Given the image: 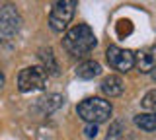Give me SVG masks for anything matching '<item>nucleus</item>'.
I'll list each match as a JSON object with an SVG mask.
<instances>
[{
	"mask_svg": "<svg viewBox=\"0 0 156 140\" xmlns=\"http://www.w3.org/2000/svg\"><path fill=\"white\" fill-rule=\"evenodd\" d=\"M22 29V16L12 4L0 6V39L10 41L20 33Z\"/></svg>",
	"mask_w": 156,
	"mask_h": 140,
	"instance_id": "obj_4",
	"label": "nucleus"
},
{
	"mask_svg": "<svg viewBox=\"0 0 156 140\" xmlns=\"http://www.w3.org/2000/svg\"><path fill=\"white\" fill-rule=\"evenodd\" d=\"M84 134H86V138H96L98 136V125L88 123V127L84 128Z\"/></svg>",
	"mask_w": 156,
	"mask_h": 140,
	"instance_id": "obj_15",
	"label": "nucleus"
},
{
	"mask_svg": "<svg viewBox=\"0 0 156 140\" xmlns=\"http://www.w3.org/2000/svg\"><path fill=\"white\" fill-rule=\"evenodd\" d=\"M105 59H107V62H109L111 68H115L119 72H129L135 66V55L131 51H127V49L117 47V45L107 47Z\"/></svg>",
	"mask_w": 156,
	"mask_h": 140,
	"instance_id": "obj_6",
	"label": "nucleus"
},
{
	"mask_svg": "<svg viewBox=\"0 0 156 140\" xmlns=\"http://www.w3.org/2000/svg\"><path fill=\"white\" fill-rule=\"evenodd\" d=\"M96 45H98L96 33L90 26H86V23H78V26L70 27V29L65 33V37H62V47L74 56L90 53Z\"/></svg>",
	"mask_w": 156,
	"mask_h": 140,
	"instance_id": "obj_1",
	"label": "nucleus"
},
{
	"mask_svg": "<svg viewBox=\"0 0 156 140\" xmlns=\"http://www.w3.org/2000/svg\"><path fill=\"white\" fill-rule=\"evenodd\" d=\"M45 70L41 66H27L18 74V88L20 91L27 94V91H37L45 88Z\"/></svg>",
	"mask_w": 156,
	"mask_h": 140,
	"instance_id": "obj_5",
	"label": "nucleus"
},
{
	"mask_svg": "<svg viewBox=\"0 0 156 140\" xmlns=\"http://www.w3.org/2000/svg\"><path fill=\"white\" fill-rule=\"evenodd\" d=\"M135 66L139 72L148 74V72L156 70V45L144 47L135 55Z\"/></svg>",
	"mask_w": 156,
	"mask_h": 140,
	"instance_id": "obj_7",
	"label": "nucleus"
},
{
	"mask_svg": "<svg viewBox=\"0 0 156 140\" xmlns=\"http://www.w3.org/2000/svg\"><path fill=\"white\" fill-rule=\"evenodd\" d=\"M41 103H43V109H45L47 113H51V111H55L57 107H61L62 97H61V95H49V97L41 99Z\"/></svg>",
	"mask_w": 156,
	"mask_h": 140,
	"instance_id": "obj_12",
	"label": "nucleus"
},
{
	"mask_svg": "<svg viewBox=\"0 0 156 140\" xmlns=\"http://www.w3.org/2000/svg\"><path fill=\"white\" fill-rule=\"evenodd\" d=\"M135 125L140 130L154 132V130H156V113H139L135 117Z\"/></svg>",
	"mask_w": 156,
	"mask_h": 140,
	"instance_id": "obj_11",
	"label": "nucleus"
},
{
	"mask_svg": "<svg viewBox=\"0 0 156 140\" xmlns=\"http://www.w3.org/2000/svg\"><path fill=\"white\" fill-rule=\"evenodd\" d=\"M4 82H6V78H4V72L0 70V88H2V86H4Z\"/></svg>",
	"mask_w": 156,
	"mask_h": 140,
	"instance_id": "obj_16",
	"label": "nucleus"
},
{
	"mask_svg": "<svg viewBox=\"0 0 156 140\" xmlns=\"http://www.w3.org/2000/svg\"><path fill=\"white\" fill-rule=\"evenodd\" d=\"M76 4L78 0H55L53 2L51 14H49V26H51L53 31L62 33L68 27L70 20L74 18Z\"/></svg>",
	"mask_w": 156,
	"mask_h": 140,
	"instance_id": "obj_3",
	"label": "nucleus"
},
{
	"mask_svg": "<svg viewBox=\"0 0 156 140\" xmlns=\"http://www.w3.org/2000/svg\"><path fill=\"white\" fill-rule=\"evenodd\" d=\"M100 74H101V66L96 60H86L82 64H78V68H76V76L82 80H92Z\"/></svg>",
	"mask_w": 156,
	"mask_h": 140,
	"instance_id": "obj_9",
	"label": "nucleus"
},
{
	"mask_svg": "<svg viewBox=\"0 0 156 140\" xmlns=\"http://www.w3.org/2000/svg\"><path fill=\"white\" fill-rule=\"evenodd\" d=\"M111 103L101 97H88L84 101H80L76 107V113L78 117L86 123H92V125H100L107 121L111 117Z\"/></svg>",
	"mask_w": 156,
	"mask_h": 140,
	"instance_id": "obj_2",
	"label": "nucleus"
},
{
	"mask_svg": "<svg viewBox=\"0 0 156 140\" xmlns=\"http://www.w3.org/2000/svg\"><path fill=\"white\" fill-rule=\"evenodd\" d=\"M39 60H41V64H43V70L49 72V74H53V76H57L58 74V64H57V59H55V55H53V51L49 49H41L39 51Z\"/></svg>",
	"mask_w": 156,
	"mask_h": 140,
	"instance_id": "obj_10",
	"label": "nucleus"
},
{
	"mask_svg": "<svg viewBox=\"0 0 156 140\" xmlns=\"http://www.w3.org/2000/svg\"><path fill=\"white\" fill-rule=\"evenodd\" d=\"M143 107L144 109H148V111H154L156 113V90H152V91H148V94L143 97Z\"/></svg>",
	"mask_w": 156,
	"mask_h": 140,
	"instance_id": "obj_13",
	"label": "nucleus"
},
{
	"mask_svg": "<svg viewBox=\"0 0 156 140\" xmlns=\"http://www.w3.org/2000/svg\"><path fill=\"white\" fill-rule=\"evenodd\" d=\"M121 128H123V125L121 123H113L109 128V132H107V140H117L121 136Z\"/></svg>",
	"mask_w": 156,
	"mask_h": 140,
	"instance_id": "obj_14",
	"label": "nucleus"
},
{
	"mask_svg": "<svg viewBox=\"0 0 156 140\" xmlns=\"http://www.w3.org/2000/svg\"><path fill=\"white\" fill-rule=\"evenodd\" d=\"M123 90H125L123 80H121L119 76H115V74H109V76H105V78L101 80V91H104L105 95H109V97L121 95Z\"/></svg>",
	"mask_w": 156,
	"mask_h": 140,
	"instance_id": "obj_8",
	"label": "nucleus"
}]
</instances>
